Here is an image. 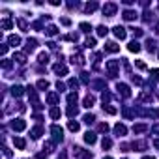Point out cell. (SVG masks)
<instances>
[{
    "label": "cell",
    "instance_id": "1",
    "mask_svg": "<svg viewBox=\"0 0 159 159\" xmlns=\"http://www.w3.org/2000/svg\"><path fill=\"white\" fill-rule=\"evenodd\" d=\"M118 68H120V62H118V60H109V62H107V69H109L111 77L118 75Z\"/></svg>",
    "mask_w": 159,
    "mask_h": 159
},
{
    "label": "cell",
    "instance_id": "2",
    "mask_svg": "<svg viewBox=\"0 0 159 159\" xmlns=\"http://www.w3.org/2000/svg\"><path fill=\"white\" fill-rule=\"evenodd\" d=\"M51 133H53L54 142H60V140H62V137H64V129H62L60 125H53V127H51Z\"/></svg>",
    "mask_w": 159,
    "mask_h": 159
},
{
    "label": "cell",
    "instance_id": "3",
    "mask_svg": "<svg viewBox=\"0 0 159 159\" xmlns=\"http://www.w3.org/2000/svg\"><path fill=\"white\" fill-rule=\"evenodd\" d=\"M11 127L15 131H24V129H26V122H24L23 118H17V120L11 122Z\"/></svg>",
    "mask_w": 159,
    "mask_h": 159
},
{
    "label": "cell",
    "instance_id": "4",
    "mask_svg": "<svg viewBox=\"0 0 159 159\" xmlns=\"http://www.w3.org/2000/svg\"><path fill=\"white\" fill-rule=\"evenodd\" d=\"M112 32H114V36H116L118 39H125V36H127L124 26H114V28H112Z\"/></svg>",
    "mask_w": 159,
    "mask_h": 159
},
{
    "label": "cell",
    "instance_id": "5",
    "mask_svg": "<svg viewBox=\"0 0 159 159\" xmlns=\"http://www.w3.org/2000/svg\"><path fill=\"white\" fill-rule=\"evenodd\" d=\"M116 4H105V6H103V13L105 15H109V17H112V15H114L116 13Z\"/></svg>",
    "mask_w": 159,
    "mask_h": 159
},
{
    "label": "cell",
    "instance_id": "6",
    "mask_svg": "<svg viewBox=\"0 0 159 159\" xmlns=\"http://www.w3.org/2000/svg\"><path fill=\"white\" fill-rule=\"evenodd\" d=\"M75 155L79 157V159H90V152L88 150H83V148H75Z\"/></svg>",
    "mask_w": 159,
    "mask_h": 159
},
{
    "label": "cell",
    "instance_id": "7",
    "mask_svg": "<svg viewBox=\"0 0 159 159\" xmlns=\"http://www.w3.org/2000/svg\"><path fill=\"white\" fill-rule=\"evenodd\" d=\"M53 71H54V73H58V75H66V73H68V68H66L64 64H54Z\"/></svg>",
    "mask_w": 159,
    "mask_h": 159
},
{
    "label": "cell",
    "instance_id": "8",
    "mask_svg": "<svg viewBox=\"0 0 159 159\" xmlns=\"http://www.w3.org/2000/svg\"><path fill=\"white\" fill-rule=\"evenodd\" d=\"M105 51L107 53H118V51H120V45H116L114 41H109L105 45Z\"/></svg>",
    "mask_w": 159,
    "mask_h": 159
},
{
    "label": "cell",
    "instance_id": "9",
    "mask_svg": "<svg viewBox=\"0 0 159 159\" xmlns=\"http://www.w3.org/2000/svg\"><path fill=\"white\" fill-rule=\"evenodd\" d=\"M13 144H15V148H19V150H24L26 140H24V138H21V137H15V138H13Z\"/></svg>",
    "mask_w": 159,
    "mask_h": 159
},
{
    "label": "cell",
    "instance_id": "10",
    "mask_svg": "<svg viewBox=\"0 0 159 159\" xmlns=\"http://www.w3.org/2000/svg\"><path fill=\"white\" fill-rule=\"evenodd\" d=\"M118 92H120L124 97H129L131 96V92H129V86L127 84H118Z\"/></svg>",
    "mask_w": 159,
    "mask_h": 159
},
{
    "label": "cell",
    "instance_id": "11",
    "mask_svg": "<svg viewBox=\"0 0 159 159\" xmlns=\"http://www.w3.org/2000/svg\"><path fill=\"white\" fill-rule=\"evenodd\" d=\"M94 103H96V97H94V96H86L84 99H83V105L86 107V109H90V107H94Z\"/></svg>",
    "mask_w": 159,
    "mask_h": 159
},
{
    "label": "cell",
    "instance_id": "12",
    "mask_svg": "<svg viewBox=\"0 0 159 159\" xmlns=\"http://www.w3.org/2000/svg\"><path fill=\"white\" fill-rule=\"evenodd\" d=\"M96 140H97V137H96V133H92V131H88L84 135V142H88V144H96Z\"/></svg>",
    "mask_w": 159,
    "mask_h": 159
},
{
    "label": "cell",
    "instance_id": "13",
    "mask_svg": "<svg viewBox=\"0 0 159 159\" xmlns=\"http://www.w3.org/2000/svg\"><path fill=\"white\" fill-rule=\"evenodd\" d=\"M8 43L11 45V47H17V45L21 43V38H19V36H15V34H11V36L8 38Z\"/></svg>",
    "mask_w": 159,
    "mask_h": 159
},
{
    "label": "cell",
    "instance_id": "14",
    "mask_svg": "<svg viewBox=\"0 0 159 159\" xmlns=\"http://www.w3.org/2000/svg\"><path fill=\"white\" fill-rule=\"evenodd\" d=\"M122 17H124L125 21H135V19H137V13H135V11H131V9H125Z\"/></svg>",
    "mask_w": 159,
    "mask_h": 159
},
{
    "label": "cell",
    "instance_id": "15",
    "mask_svg": "<svg viewBox=\"0 0 159 159\" xmlns=\"http://www.w3.org/2000/svg\"><path fill=\"white\" fill-rule=\"evenodd\" d=\"M13 60H15V62H19V64H24V62H26V54H24V53H15Z\"/></svg>",
    "mask_w": 159,
    "mask_h": 159
},
{
    "label": "cell",
    "instance_id": "16",
    "mask_svg": "<svg viewBox=\"0 0 159 159\" xmlns=\"http://www.w3.org/2000/svg\"><path fill=\"white\" fill-rule=\"evenodd\" d=\"M114 131L122 137V135H125V133H127V127H125L124 124H116V125H114Z\"/></svg>",
    "mask_w": 159,
    "mask_h": 159
},
{
    "label": "cell",
    "instance_id": "17",
    "mask_svg": "<svg viewBox=\"0 0 159 159\" xmlns=\"http://www.w3.org/2000/svg\"><path fill=\"white\" fill-rule=\"evenodd\" d=\"M36 45H38V41H36L34 38L28 39V41H26V49H24V51H26V53H32V51L36 49Z\"/></svg>",
    "mask_w": 159,
    "mask_h": 159
},
{
    "label": "cell",
    "instance_id": "18",
    "mask_svg": "<svg viewBox=\"0 0 159 159\" xmlns=\"http://www.w3.org/2000/svg\"><path fill=\"white\" fill-rule=\"evenodd\" d=\"M11 96L13 97H21L23 96V86H13V88H11Z\"/></svg>",
    "mask_w": 159,
    "mask_h": 159
},
{
    "label": "cell",
    "instance_id": "19",
    "mask_svg": "<svg viewBox=\"0 0 159 159\" xmlns=\"http://www.w3.org/2000/svg\"><path fill=\"white\" fill-rule=\"evenodd\" d=\"M127 49H129L131 53H138V51H140V43H138V41H131Z\"/></svg>",
    "mask_w": 159,
    "mask_h": 159
},
{
    "label": "cell",
    "instance_id": "20",
    "mask_svg": "<svg viewBox=\"0 0 159 159\" xmlns=\"http://www.w3.org/2000/svg\"><path fill=\"white\" fill-rule=\"evenodd\" d=\"M146 129H148V125H144V124H135L133 125V133H142Z\"/></svg>",
    "mask_w": 159,
    "mask_h": 159
},
{
    "label": "cell",
    "instance_id": "21",
    "mask_svg": "<svg viewBox=\"0 0 159 159\" xmlns=\"http://www.w3.org/2000/svg\"><path fill=\"white\" fill-rule=\"evenodd\" d=\"M58 99H60L58 94H49V96H47V103H51V105H54Z\"/></svg>",
    "mask_w": 159,
    "mask_h": 159
},
{
    "label": "cell",
    "instance_id": "22",
    "mask_svg": "<svg viewBox=\"0 0 159 159\" xmlns=\"http://www.w3.org/2000/svg\"><path fill=\"white\" fill-rule=\"evenodd\" d=\"M68 129H69V131H73V133H77V131L81 129V125L77 124V122H73V120H71L69 124H68Z\"/></svg>",
    "mask_w": 159,
    "mask_h": 159
},
{
    "label": "cell",
    "instance_id": "23",
    "mask_svg": "<svg viewBox=\"0 0 159 159\" xmlns=\"http://www.w3.org/2000/svg\"><path fill=\"white\" fill-rule=\"evenodd\" d=\"M45 34H47V36H56V34H58V28H56L54 24H51V26H47Z\"/></svg>",
    "mask_w": 159,
    "mask_h": 159
},
{
    "label": "cell",
    "instance_id": "24",
    "mask_svg": "<svg viewBox=\"0 0 159 159\" xmlns=\"http://www.w3.org/2000/svg\"><path fill=\"white\" fill-rule=\"evenodd\" d=\"M41 135H43V129H41L39 125H38V127H34V129H32V137H34V138H39Z\"/></svg>",
    "mask_w": 159,
    "mask_h": 159
},
{
    "label": "cell",
    "instance_id": "25",
    "mask_svg": "<svg viewBox=\"0 0 159 159\" xmlns=\"http://www.w3.org/2000/svg\"><path fill=\"white\" fill-rule=\"evenodd\" d=\"M77 97H79V96H77V92H71V94L68 96V103L69 105H75L77 103Z\"/></svg>",
    "mask_w": 159,
    "mask_h": 159
},
{
    "label": "cell",
    "instance_id": "26",
    "mask_svg": "<svg viewBox=\"0 0 159 159\" xmlns=\"http://www.w3.org/2000/svg\"><path fill=\"white\" fill-rule=\"evenodd\" d=\"M47 60H49V54L47 53H39V56H38V62L39 64H47Z\"/></svg>",
    "mask_w": 159,
    "mask_h": 159
},
{
    "label": "cell",
    "instance_id": "27",
    "mask_svg": "<svg viewBox=\"0 0 159 159\" xmlns=\"http://www.w3.org/2000/svg\"><path fill=\"white\" fill-rule=\"evenodd\" d=\"M49 114H51V118H54V120H56V118H60V114H62V112H60V109H56V107H53Z\"/></svg>",
    "mask_w": 159,
    "mask_h": 159
},
{
    "label": "cell",
    "instance_id": "28",
    "mask_svg": "<svg viewBox=\"0 0 159 159\" xmlns=\"http://www.w3.org/2000/svg\"><path fill=\"white\" fill-rule=\"evenodd\" d=\"M84 9L88 13H92V11H96V9H97V4L96 2H90V4H86V6H84Z\"/></svg>",
    "mask_w": 159,
    "mask_h": 159
},
{
    "label": "cell",
    "instance_id": "29",
    "mask_svg": "<svg viewBox=\"0 0 159 159\" xmlns=\"http://www.w3.org/2000/svg\"><path fill=\"white\" fill-rule=\"evenodd\" d=\"M77 112H79V111H77V107H75V105H69V109H68V116H69V118H73V116H77Z\"/></svg>",
    "mask_w": 159,
    "mask_h": 159
},
{
    "label": "cell",
    "instance_id": "30",
    "mask_svg": "<svg viewBox=\"0 0 159 159\" xmlns=\"http://www.w3.org/2000/svg\"><path fill=\"white\" fill-rule=\"evenodd\" d=\"M36 86H38L39 90H47V88H49V83H47V81H43V79H41V81H38V84H36Z\"/></svg>",
    "mask_w": 159,
    "mask_h": 159
},
{
    "label": "cell",
    "instance_id": "31",
    "mask_svg": "<svg viewBox=\"0 0 159 159\" xmlns=\"http://www.w3.org/2000/svg\"><path fill=\"white\" fill-rule=\"evenodd\" d=\"M101 146H103V150H109V148L112 146V140L111 138H103V140H101Z\"/></svg>",
    "mask_w": 159,
    "mask_h": 159
},
{
    "label": "cell",
    "instance_id": "32",
    "mask_svg": "<svg viewBox=\"0 0 159 159\" xmlns=\"http://www.w3.org/2000/svg\"><path fill=\"white\" fill-rule=\"evenodd\" d=\"M84 47H86V49H92V47H96V39H94V38H88V39L84 41Z\"/></svg>",
    "mask_w": 159,
    "mask_h": 159
},
{
    "label": "cell",
    "instance_id": "33",
    "mask_svg": "<svg viewBox=\"0 0 159 159\" xmlns=\"http://www.w3.org/2000/svg\"><path fill=\"white\" fill-rule=\"evenodd\" d=\"M133 148H135V150H144V148H146V142H144V140H140V142H133Z\"/></svg>",
    "mask_w": 159,
    "mask_h": 159
},
{
    "label": "cell",
    "instance_id": "34",
    "mask_svg": "<svg viewBox=\"0 0 159 159\" xmlns=\"http://www.w3.org/2000/svg\"><path fill=\"white\" fill-rule=\"evenodd\" d=\"M103 109L107 111V114H116V107H111V105H103Z\"/></svg>",
    "mask_w": 159,
    "mask_h": 159
},
{
    "label": "cell",
    "instance_id": "35",
    "mask_svg": "<svg viewBox=\"0 0 159 159\" xmlns=\"http://www.w3.org/2000/svg\"><path fill=\"white\" fill-rule=\"evenodd\" d=\"M107 32H109V28H107V26H97V36L103 38V36H107Z\"/></svg>",
    "mask_w": 159,
    "mask_h": 159
},
{
    "label": "cell",
    "instance_id": "36",
    "mask_svg": "<svg viewBox=\"0 0 159 159\" xmlns=\"http://www.w3.org/2000/svg\"><path fill=\"white\" fill-rule=\"evenodd\" d=\"M68 86H69V88H75V92H77V86H79V81H77V79H69V81H68Z\"/></svg>",
    "mask_w": 159,
    "mask_h": 159
},
{
    "label": "cell",
    "instance_id": "37",
    "mask_svg": "<svg viewBox=\"0 0 159 159\" xmlns=\"http://www.w3.org/2000/svg\"><path fill=\"white\" fill-rule=\"evenodd\" d=\"M146 47H148V51H150V53H153V51H155V41H153V39H148Z\"/></svg>",
    "mask_w": 159,
    "mask_h": 159
},
{
    "label": "cell",
    "instance_id": "38",
    "mask_svg": "<svg viewBox=\"0 0 159 159\" xmlns=\"http://www.w3.org/2000/svg\"><path fill=\"white\" fill-rule=\"evenodd\" d=\"M138 99H140V101H152V96L146 94V92H142V94L138 96Z\"/></svg>",
    "mask_w": 159,
    "mask_h": 159
},
{
    "label": "cell",
    "instance_id": "39",
    "mask_svg": "<svg viewBox=\"0 0 159 159\" xmlns=\"http://www.w3.org/2000/svg\"><path fill=\"white\" fill-rule=\"evenodd\" d=\"M79 28L83 30V32H90V30H92V26H90L88 23H81V24H79Z\"/></svg>",
    "mask_w": 159,
    "mask_h": 159
},
{
    "label": "cell",
    "instance_id": "40",
    "mask_svg": "<svg viewBox=\"0 0 159 159\" xmlns=\"http://www.w3.org/2000/svg\"><path fill=\"white\" fill-rule=\"evenodd\" d=\"M2 28L9 30V28H11V21H9V19H4V21H2Z\"/></svg>",
    "mask_w": 159,
    "mask_h": 159
},
{
    "label": "cell",
    "instance_id": "41",
    "mask_svg": "<svg viewBox=\"0 0 159 159\" xmlns=\"http://www.w3.org/2000/svg\"><path fill=\"white\" fill-rule=\"evenodd\" d=\"M83 120L86 122V124H92V122H94L96 118H94V114H84V118H83Z\"/></svg>",
    "mask_w": 159,
    "mask_h": 159
},
{
    "label": "cell",
    "instance_id": "42",
    "mask_svg": "<svg viewBox=\"0 0 159 159\" xmlns=\"http://www.w3.org/2000/svg\"><path fill=\"white\" fill-rule=\"evenodd\" d=\"M97 129H99L101 133H107V131H109V125H107L105 122H103V124H99V125H97Z\"/></svg>",
    "mask_w": 159,
    "mask_h": 159
},
{
    "label": "cell",
    "instance_id": "43",
    "mask_svg": "<svg viewBox=\"0 0 159 159\" xmlns=\"http://www.w3.org/2000/svg\"><path fill=\"white\" fill-rule=\"evenodd\" d=\"M17 24H19V28H21V30H26V21H24V19H19Z\"/></svg>",
    "mask_w": 159,
    "mask_h": 159
},
{
    "label": "cell",
    "instance_id": "44",
    "mask_svg": "<svg viewBox=\"0 0 159 159\" xmlns=\"http://www.w3.org/2000/svg\"><path fill=\"white\" fill-rule=\"evenodd\" d=\"M2 68L4 69H9V68H11V62H9V60H2Z\"/></svg>",
    "mask_w": 159,
    "mask_h": 159
},
{
    "label": "cell",
    "instance_id": "45",
    "mask_svg": "<svg viewBox=\"0 0 159 159\" xmlns=\"http://www.w3.org/2000/svg\"><path fill=\"white\" fill-rule=\"evenodd\" d=\"M101 99H103V103H109V101H111V94H103V96H101Z\"/></svg>",
    "mask_w": 159,
    "mask_h": 159
},
{
    "label": "cell",
    "instance_id": "46",
    "mask_svg": "<svg viewBox=\"0 0 159 159\" xmlns=\"http://www.w3.org/2000/svg\"><path fill=\"white\" fill-rule=\"evenodd\" d=\"M137 68H138V69H146V64L140 62V60H137Z\"/></svg>",
    "mask_w": 159,
    "mask_h": 159
},
{
    "label": "cell",
    "instance_id": "47",
    "mask_svg": "<svg viewBox=\"0 0 159 159\" xmlns=\"http://www.w3.org/2000/svg\"><path fill=\"white\" fill-rule=\"evenodd\" d=\"M60 23H62L64 26H69V24H71V21H69V19H66V17H64V19H60Z\"/></svg>",
    "mask_w": 159,
    "mask_h": 159
},
{
    "label": "cell",
    "instance_id": "48",
    "mask_svg": "<svg viewBox=\"0 0 159 159\" xmlns=\"http://www.w3.org/2000/svg\"><path fill=\"white\" fill-rule=\"evenodd\" d=\"M131 114H133V112H131L129 109H124V116H125V118H131Z\"/></svg>",
    "mask_w": 159,
    "mask_h": 159
},
{
    "label": "cell",
    "instance_id": "49",
    "mask_svg": "<svg viewBox=\"0 0 159 159\" xmlns=\"http://www.w3.org/2000/svg\"><path fill=\"white\" fill-rule=\"evenodd\" d=\"M81 81H83V83H88V73H83V75H81Z\"/></svg>",
    "mask_w": 159,
    "mask_h": 159
},
{
    "label": "cell",
    "instance_id": "50",
    "mask_svg": "<svg viewBox=\"0 0 159 159\" xmlns=\"http://www.w3.org/2000/svg\"><path fill=\"white\" fill-rule=\"evenodd\" d=\"M133 32H135L137 38H138V36H142V30H140V28H133Z\"/></svg>",
    "mask_w": 159,
    "mask_h": 159
},
{
    "label": "cell",
    "instance_id": "51",
    "mask_svg": "<svg viewBox=\"0 0 159 159\" xmlns=\"http://www.w3.org/2000/svg\"><path fill=\"white\" fill-rule=\"evenodd\" d=\"M152 77H155V79H159V69H152Z\"/></svg>",
    "mask_w": 159,
    "mask_h": 159
},
{
    "label": "cell",
    "instance_id": "52",
    "mask_svg": "<svg viewBox=\"0 0 159 159\" xmlns=\"http://www.w3.org/2000/svg\"><path fill=\"white\" fill-rule=\"evenodd\" d=\"M0 53L6 54V53H8V45H2V47H0Z\"/></svg>",
    "mask_w": 159,
    "mask_h": 159
},
{
    "label": "cell",
    "instance_id": "53",
    "mask_svg": "<svg viewBox=\"0 0 159 159\" xmlns=\"http://www.w3.org/2000/svg\"><path fill=\"white\" fill-rule=\"evenodd\" d=\"M133 83H135V84H142V79H138V77H133Z\"/></svg>",
    "mask_w": 159,
    "mask_h": 159
},
{
    "label": "cell",
    "instance_id": "54",
    "mask_svg": "<svg viewBox=\"0 0 159 159\" xmlns=\"http://www.w3.org/2000/svg\"><path fill=\"white\" fill-rule=\"evenodd\" d=\"M56 88H58V90H64L66 86H64V83H60V81H58V83H56Z\"/></svg>",
    "mask_w": 159,
    "mask_h": 159
},
{
    "label": "cell",
    "instance_id": "55",
    "mask_svg": "<svg viewBox=\"0 0 159 159\" xmlns=\"http://www.w3.org/2000/svg\"><path fill=\"white\" fill-rule=\"evenodd\" d=\"M53 146H54V144H53V142H47V144H45V148H47V150H49V152H51V150H53Z\"/></svg>",
    "mask_w": 159,
    "mask_h": 159
},
{
    "label": "cell",
    "instance_id": "56",
    "mask_svg": "<svg viewBox=\"0 0 159 159\" xmlns=\"http://www.w3.org/2000/svg\"><path fill=\"white\" fill-rule=\"evenodd\" d=\"M152 131H153V133H159V124H157V125H153V127H152Z\"/></svg>",
    "mask_w": 159,
    "mask_h": 159
},
{
    "label": "cell",
    "instance_id": "57",
    "mask_svg": "<svg viewBox=\"0 0 159 159\" xmlns=\"http://www.w3.org/2000/svg\"><path fill=\"white\" fill-rule=\"evenodd\" d=\"M153 146H155L157 150H159V138H157V140H153Z\"/></svg>",
    "mask_w": 159,
    "mask_h": 159
},
{
    "label": "cell",
    "instance_id": "58",
    "mask_svg": "<svg viewBox=\"0 0 159 159\" xmlns=\"http://www.w3.org/2000/svg\"><path fill=\"white\" fill-rule=\"evenodd\" d=\"M142 159H155V157H153V155H144Z\"/></svg>",
    "mask_w": 159,
    "mask_h": 159
},
{
    "label": "cell",
    "instance_id": "59",
    "mask_svg": "<svg viewBox=\"0 0 159 159\" xmlns=\"http://www.w3.org/2000/svg\"><path fill=\"white\" fill-rule=\"evenodd\" d=\"M58 159H68V157H66V153H62V155H60Z\"/></svg>",
    "mask_w": 159,
    "mask_h": 159
},
{
    "label": "cell",
    "instance_id": "60",
    "mask_svg": "<svg viewBox=\"0 0 159 159\" xmlns=\"http://www.w3.org/2000/svg\"><path fill=\"white\" fill-rule=\"evenodd\" d=\"M155 28H157V34H159V23H157V26H155Z\"/></svg>",
    "mask_w": 159,
    "mask_h": 159
},
{
    "label": "cell",
    "instance_id": "61",
    "mask_svg": "<svg viewBox=\"0 0 159 159\" xmlns=\"http://www.w3.org/2000/svg\"><path fill=\"white\" fill-rule=\"evenodd\" d=\"M105 159H112V157H105Z\"/></svg>",
    "mask_w": 159,
    "mask_h": 159
},
{
    "label": "cell",
    "instance_id": "62",
    "mask_svg": "<svg viewBox=\"0 0 159 159\" xmlns=\"http://www.w3.org/2000/svg\"><path fill=\"white\" fill-rule=\"evenodd\" d=\"M157 56H159V51H157Z\"/></svg>",
    "mask_w": 159,
    "mask_h": 159
}]
</instances>
